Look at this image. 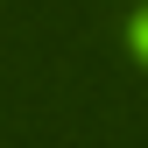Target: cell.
Returning a JSON list of instances; mask_svg holds the SVG:
<instances>
[{
  "instance_id": "6da1fadb",
  "label": "cell",
  "mask_w": 148,
  "mask_h": 148,
  "mask_svg": "<svg viewBox=\"0 0 148 148\" xmlns=\"http://www.w3.org/2000/svg\"><path fill=\"white\" fill-rule=\"evenodd\" d=\"M127 42H134L141 57H148V7H134V21H127Z\"/></svg>"
}]
</instances>
